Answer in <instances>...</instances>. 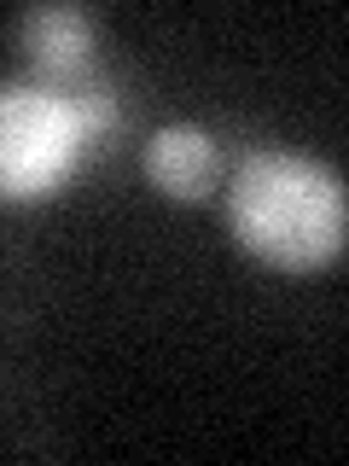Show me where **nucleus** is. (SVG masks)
I'll use <instances>...</instances> for the list:
<instances>
[{"label": "nucleus", "instance_id": "4", "mask_svg": "<svg viewBox=\"0 0 349 466\" xmlns=\"http://www.w3.org/2000/svg\"><path fill=\"white\" fill-rule=\"evenodd\" d=\"M24 47L41 65V82H76V76H87L94 12H87V6H35L24 18Z\"/></svg>", "mask_w": 349, "mask_h": 466}, {"label": "nucleus", "instance_id": "1", "mask_svg": "<svg viewBox=\"0 0 349 466\" xmlns=\"http://www.w3.org/2000/svg\"><path fill=\"white\" fill-rule=\"evenodd\" d=\"M227 228L268 268H326L349 245L344 175L303 152H251L227 187Z\"/></svg>", "mask_w": 349, "mask_h": 466}, {"label": "nucleus", "instance_id": "2", "mask_svg": "<svg viewBox=\"0 0 349 466\" xmlns=\"http://www.w3.org/2000/svg\"><path fill=\"white\" fill-rule=\"evenodd\" d=\"M76 94L58 82H0V198L35 204L76 175L87 152Z\"/></svg>", "mask_w": 349, "mask_h": 466}, {"label": "nucleus", "instance_id": "3", "mask_svg": "<svg viewBox=\"0 0 349 466\" xmlns=\"http://www.w3.org/2000/svg\"><path fill=\"white\" fill-rule=\"evenodd\" d=\"M145 181H152L164 198L193 204L222 181V146H215V135L198 128V123L157 128V135L145 140Z\"/></svg>", "mask_w": 349, "mask_h": 466}]
</instances>
